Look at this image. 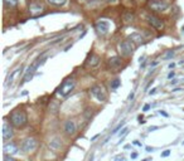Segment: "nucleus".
I'll use <instances>...</instances> for the list:
<instances>
[{"label": "nucleus", "mask_w": 184, "mask_h": 161, "mask_svg": "<svg viewBox=\"0 0 184 161\" xmlns=\"http://www.w3.org/2000/svg\"><path fill=\"white\" fill-rule=\"evenodd\" d=\"M95 28H96V30H97L98 34H101V35H105L107 34V32H108V28H110V25H108L107 22H103V20H100V22H97L95 24Z\"/></svg>", "instance_id": "obj_10"}, {"label": "nucleus", "mask_w": 184, "mask_h": 161, "mask_svg": "<svg viewBox=\"0 0 184 161\" xmlns=\"http://www.w3.org/2000/svg\"><path fill=\"white\" fill-rule=\"evenodd\" d=\"M29 11H30V14L33 16H38L39 14H42V11H43V5H42L40 3H33V4H30V6H29Z\"/></svg>", "instance_id": "obj_13"}, {"label": "nucleus", "mask_w": 184, "mask_h": 161, "mask_svg": "<svg viewBox=\"0 0 184 161\" xmlns=\"http://www.w3.org/2000/svg\"><path fill=\"white\" fill-rule=\"evenodd\" d=\"M38 147V141L34 137H27L23 140L22 145H20V149H22L24 152H33L37 150Z\"/></svg>", "instance_id": "obj_4"}, {"label": "nucleus", "mask_w": 184, "mask_h": 161, "mask_svg": "<svg viewBox=\"0 0 184 161\" xmlns=\"http://www.w3.org/2000/svg\"><path fill=\"white\" fill-rule=\"evenodd\" d=\"M120 84H121V80L120 79H114L111 82V88H112V90H116V88H117Z\"/></svg>", "instance_id": "obj_21"}, {"label": "nucleus", "mask_w": 184, "mask_h": 161, "mask_svg": "<svg viewBox=\"0 0 184 161\" xmlns=\"http://www.w3.org/2000/svg\"><path fill=\"white\" fill-rule=\"evenodd\" d=\"M183 30H184V27H183Z\"/></svg>", "instance_id": "obj_40"}, {"label": "nucleus", "mask_w": 184, "mask_h": 161, "mask_svg": "<svg viewBox=\"0 0 184 161\" xmlns=\"http://www.w3.org/2000/svg\"><path fill=\"white\" fill-rule=\"evenodd\" d=\"M44 62V59H37V61L33 63V64L29 67L28 68V71H27V73H25V76H24V82H28L29 79H30L32 77H33V74H34V72H35V69L39 67V64H42V63Z\"/></svg>", "instance_id": "obj_9"}, {"label": "nucleus", "mask_w": 184, "mask_h": 161, "mask_svg": "<svg viewBox=\"0 0 184 161\" xmlns=\"http://www.w3.org/2000/svg\"><path fill=\"white\" fill-rule=\"evenodd\" d=\"M107 64L108 67H111V68H119V67L121 66V58L120 57H111V58H108V61H107Z\"/></svg>", "instance_id": "obj_16"}, {"label": "nucleus", "mask_w": 184, "mask_h": 161, "mask_svg": "<svg viewBox=\"0 0 184 161\" xmlns=\"http://www.w3.org/2000/svg\"><path fill=\"white\" fill-rule=\"evenodd\" d=\"M78 1H82L83 3V1H87V0H78Z\"/></svg>", "instance_id": "obj_39"}, {"label": "nucleus", "mask_w": 184, "mask_h": 161, "mask_svg": "<svg viewBox=\"0 0 184 161\" xmlns=\"http://www.w3.org/2000/svg\"><path fill=\"white\" fill-rule=\"evenodd\" d=\"M177 83H178L177 79H173V80H171V86H174V84H177Z\"/></svg>", "instance_id": "obj_31"}, {"label": "nucleus", "mask_w": 184, "mask_h": 161, "mask_svg": "<svg viewBox=\"0 0 184 161\" xmlns=\"http://www.w3.org/2000/svg\"><path fill=\"white\" fill-rule=\"evenodd\" d=\"M173 56H174V52H173V50H169V52L165 54V59H168V58H171Z\"/></svg>", "instance_id": "obj_24"}, {"label": "nucleus", "mask_w": 184, "mask_h": 161, "mask_svg": "<svg viewBox=\"0 0 184 161\" xmlns=\"http://www.w3.org/2000/svg\"><path fill=\"white\" fill-rule=\"evenodd\" d=\"M10 122L14 127H18V129H22L28 124V117L27 113L23 111V109H16L10 115Z\"/></svg>", "instance_id": "obj_1"}, {"label": "nucleus", "mask_w": 184, "mask_h": 161, "mask_svg": "<svg viewBox=\"0 0 184 161\" xmlns=\"http://www.w3.org/2000/svg\"><path fill=\"white\" fill-rule=\"evenodd\" d=\"M155 91H156V90H155V88H153V90H151V91H150V92H149V95H154V93H155Z\"/></svg>", "instance_id": "obj_33"}, {"label": "nucleus", "mask_w": 184, "mask_h": 161, "mask_svg": "<svg viewBox=\"0 0 184 161\" xmlns=\"http://www.w3.org/2000/svg\"><path fill=\"white\" fill-rule=\"evenodd\" d=\"M48 146H49V149H51L52 151H58L61 149V146H62V141H61V138L59 137H53L51 141H49L48 143Z\"/></svg>", "instance_id": "obj_15"}, {"label": "nucleus", "mask_w": 184, "mask_h": 161, "mask_svg": "<svg viewBox=\"0 0 184 161\" xmlns=\"http://www.w3.org/2000/svg\"><path fill=\"white\" fill-rule=\"evenodd\" d=\"M169 155H170V150H165V151L161 154V157H168Z\"/></svg>", "instance_id": "obj_25"}, {"label": "nucleus", "mask_w": 184, "mask_h": 161, "mask_svg": "<svg viewBox=\"0 0 184 161\" xmlns=\"http://www.w3.org/2000/svg\"><path fill=\"white\" fill-rule=\"evenodd\" d=\"M125 125V121H121V124H119L117 126H116L115 127V129H114V131H112V135H115V133H117V131L121 129V127H122Z\"/></svg>", "instance_id": "obj_22"}, {"label": "nucleus", "mask_w": 184, "mask_h": 161, "mask_svg": "<svg viewBox=\"0 0 184 161\" xmlns=\"http://www.w3.org/2000/svg\"><path fill=\"white\" fill-rule=\"evenodd\" d=\"M124 20L126 23H132L134 20H135V14H134L132 11H130V10L125 11L124 13Z\"/></svg>", "instance_id": "obj_17"}, {"label": "nucleus", "mask_w": 184, "mask_h": 161, "mask_svg": "<svg viewBox=\"0 0 184 161\" xmlns=\"http://www.w3.org/2000/svg\"><path fill=\"white\" fill-rule=\"evenodd\" d=\"M100 62H101V58H100L97 54L91 53V56H88V58H87V61H86V64L91 67V68H95V67H97L100 64Z\"/></svg>", "instance_id": "obj_11"}, {"label": "nucleus", "mask_w": 184, "mask_h": 161, "mask_svg": "<svg viewBox=\"0 0 184 161\" xmlns=\"http://www.w3.org/2000/svg\"><path fill=\"white\" fill-rule=\"evenodd\" d=\"M91 93H92V96L98 101V102H105V101L107 100L106 90H105V87H103V86H101V84H96V86L92 87L91 88Z\"/></svg>", "instance_id": "obj_3"}, {"label": "nucleus", "mask_w": 184, "mask_h": 161, "mask_svg": "<svg viewBox=\"0 0 184 161\" xmlns=\"http://www.w3.org/2000/svg\"><path fill=\"white\" fill-rule=\"evenodd\" d=\"M148 8L154 13H163L169 8L168 0H149Z\"/></svg>", "instance_id": "obj_2"}, {"label": "nucleus", "mask_w": 184, "mask_h": 161, "mask_svg": "<svg viewBox=\"0 0 184 161\" xmlns=\"http://www.w3.org/2000/svg\"><path fill=\"white\" fill-rule=\"evenodd\" d=\"M156 129H158L156 126H153V127H150V129H149V131H153V130H156Z\"/></svg>", "instance_id": "obj_34"}, {"label": "nucleus", "mask_w": 184, "mask_h": 161, "mask_svg": "<svg viewBox=\"0 0 184 161\" xmlns=\"http://www.w3.org/2000/svg\"><path fill=\"white\" fill-rule=\"evenodd\" d=\"M4 160H5V161H13V157H11V156H8V154H5V156H4Z\"/></svg>", "instance_id": "obj_26"}, {"label": "nucleus", "mask_w": 184, "mask_h": 161, "mask_svg": "<svg viewBox=\"0 0 184 161\" xmlns=\"http://www.w3.org/2000/svg\"><path fill=\"white\" fill-rule=\"evenodd\" d=\"M120 53H121V56H124V57H129V56H131L132 52H134V43H132V40L131 39H129V40H124L122 43L120 44Z\"/></svg>", "instance_id": "obj_6"}, {"label": "nucleus", "mask_w": 184, "mask_h": 161, "mask_svg": "<svg viewBox=\"0 0 184 161\" xmlns=\"http://www.w3.org/2000/svg\"><path fill=\"white\" fill-rule=\"evenodd\" d=\"M74 88V80L73 79H67L61 84V87L58 88V95L61 97H67Z\"/></svg>", "instance_id": "obj_5"}, {"label": "nucleus", "mask_w": 184, "mask_h": 161, "mask_svg": "<svg viewBox=\"0 0 184 161\" xmlns=\"http://www.w3.org/2000/svg\"><path fill=\"white\" fill-rule=\"evenodd\" d=\"M20 68H22V67H20ZM20 68H18V69H15V71L13 72V73H11V76H10V77H9V82H8V83H11V82H13V78H14V77H15V76H16V73H18V71H19Z\"/></svg>", "instance_id": "obj_23"}, {"label": "nucleus", "mask_w": 184, "mask_h": 161, "mask_svg": "<svg viewBox=\"0 0 184 161\" xmlns=\"http://www.w3.org/2000/svg\"><path fill=\"white\" fill-rule=\"evenodd\" d=\"M159 113H160V115H163V116H165V117H168V113H165L164 111H159Z\"/></svg>", "instance_id": "obj_29"}, {"label": "nucleus", "mask_w": 184, "mask_h": 161, "mask_svg": "<svg viewBox=\"0 0 184 161\" xmlns=\"http://www.w3.org/2000/svg\"><path fill=\"white\" fill-rule=\"evenodd\" d=\"M126 131H127V129H126V127H124V129H122V131H121V133H120V135H125V133H126Z\"/></svg>", "instance_id": "obj_28"}, {"label": "nucleus", "mask_w": 184, "mask_h": 161, "mask_svg": "<svg viewBox=\"0 0 184 161\" xmlns=\"http://www.w3.org/2000/svg\"><path fill=\"white\" fill-rule=\"evenodd\" d=\"M64 131H66V133L68 135V136H73V135L76 133L77 127H76V124H74L73 120H68V121L66 122V125H64Z\"/></svg>", "instance_id": "obj_12"}, {"label": "nucleus", "mask_w": 184, "mask_h": 161, "mask_svg": "<svg viewBox=\"0 0 184 161\" xmlns=\"http://www.w3.org/2000/svg\"><path fill=\"white\" fill-rule=\"evenodd\" d=\"M14 136V131H13V125H11V122L9 124L6 120H4L3 122V140L4 141H9L11 140Z\"/></svg>", "instance_id": "obj_7"}, {"label": "nucleus", "mask_w": 184, "mask_h": 161, "mask_svg": "<svg viewBox=\"0 0 184 161\" xmlns=\"http://www.w3.org/2000/svg\"><path fill=\"white\" fill-rule=\"evenodd\" d=\"M153 83H154V80H151V82H150V83L148 84V86H146V90H148V88H149L150 86H151V84H153Z\"/></svg>", "instance_id": "obj_35"}, {"label": "nucleus", "mask_w": 184, "mask_h": 161, "mask_svg": "<svg viewBox=\"0 0 184 161\" xmlns=\"http://www.w3.org/2000/svg\"><path fill=\"white\" fill-rule=\"evenodd\" d=\"M149 108H150V105H145V106H144V108H143V111H148Z\"/></svg>", "instance_id": "obj_27"}, {"label": "nucleus", "mask_w": 184, "mask_h": 161, "mask_svg": "<svg viewBox=\"0 0 184 161\" xmlns=\"http://www.w3.org/2000/svg\"><path fill=\"white\" fill-rule=\"evenodd\" d=\"M108 1H112V3H115V1H117V0H108Z\"/></svg>", "instance_id": "obj_38"}, {"label": "nucleus", "mask_w": 184, "mask_h": 161, "mask_svg": "<svg viewBox=\"0 0 184 161\" xmlns=\"http://www.w3.org/2000/svg\"><path fill=\"white\" fill-rule=\"evenodd\" d=\"M136 157H137V154H135V152L131 154V159H136Z\"/></svg>", "instance_id": "obj_32"}, {"label": "nucleus", "mask_w": 184, "mask_h": 161, "mask_svg": "<svg viewBox=\"0 0 184 161\" xmlns=\"http://www.w3.org/2000/svg\"><path fill=\"white\" fill-rule=\"evenodd\" d=\"M47 3H49L51 5H56V6H62L66 4V0H47Z\"/></svg>", "instance_id": "obj_20"}, {"label": "nucleus", "mask_w": 184, "mask_h": 161, "mask_svg": "<svg viewBox=\"0 0 184 161\" xmlns=\"http://www.w3.org/2000/svg\"><path fill=\"white\" fill-rule=\"evenodd\" d=\"M174 74H175V73H174V72H171V73H169V76H168V78H173V77H174Z\"/></svg>", "instance_id": "obj_30"}, {"label": "nucleus", "mask_w": 184, "mask_h": 161, "mask_svg": "<svg viewBox=\"0 0 184 161\" xmlns=\"http://www.w3.org/2000/svg\"><path fill=\"white\" fill-rule=\"evenodd\" d=\"M130 39L132 42H135V43H141L143 42V37H141V34H139V33H132V34L130 35Z\"/></svg>", "instance_id": "obj_18"}, {"label": "nucleus", "mask_w": 184, "mask_h": 161, "mask_svg": "<svg viewBox=\"0 0 184 161\" xmlns=\"http://www.w3.org/2000/svg\"><path fill=\"white\" fill-rule=\"evenodd\" d=\"M175 64H174V63H170V64H169V68H173V67H174Z\"/></svg>", "instance_id": "obj_36"}, {"label": "nucleus", "mask_w": 184, "mask_h": 161, "mask_svg": "<svg viewBox=\"0 0 184 161\" xmlns=\"http://www.w3.org/2000/svg\"><path fill=\"white\" fill-rule=\"evenodd\" d=\"M3 1L6 8H15L18 5V0H3Z\"/></svg>", "instance_id": "obj_19"}, {"label": "nucleus", "mask_w": 184, "mask_h": 161, "mask_svg": "<svg viewBox=\"0 0 184 161\" xmlns=\"http://www.w3.org/2000/svg\"><path fill=\"white\" fill-rule=\"evenodd\" d=\"M18 152V147L14 142H6L4 145V154H8V155H14Z\"/></svg>", "instance_id": "obj_14"}, {"label": "nucleus", "mask_w": 184, "mask_h": 161, "mask_svg": "<svg viewBox=\"0 0 184 161\" xmlns=\"http://www.w3.org/2000/svg\"><path fill=\"white\" fill-rule=\"evenodd\" d=\"M134 143H135V145H136V146H140V145H141V143H140V142H137V141H135V142H134Z\"/></svg>", "instance_id": "obj_37"}, {"label": "nucleus", "mask_w": 184, "mask_h": 161, "mask_svg": "<svg viewBox=\"0 0 184 161\" xmlns=\"http://www.w3.org/2000/svg\"><path fill=\"white\" fill-rule=\"evenodd\" d=\"M146 20H148V23L151 25L153 28L158 29V30H161V29L164 28V22H163L159 16L154 15V14H150V15L146 16Z\"/></svg>", "instance_id": "obj_8"}]
</instances>
